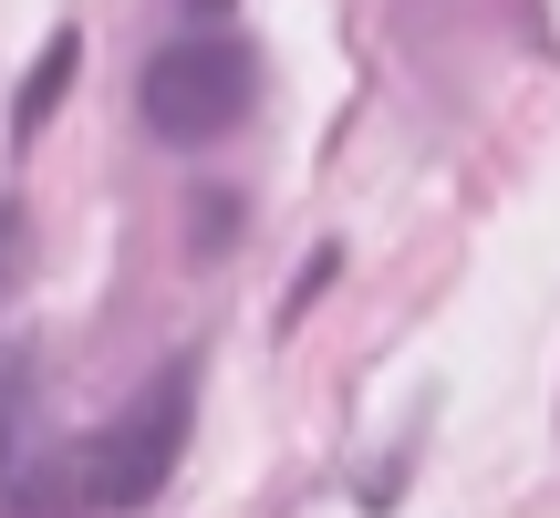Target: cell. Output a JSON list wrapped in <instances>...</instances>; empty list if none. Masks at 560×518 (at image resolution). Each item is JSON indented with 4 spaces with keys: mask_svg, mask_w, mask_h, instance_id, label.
Segmentation results:
<instances>
[{
    "mask_svg": "<svg viewBox=\"0 0 560 518\" xmlns=\"http://www.w3.org/2000/svg\"><path fill=\"white\" fill-rule=\"evenodd\" d=\"M136 104H145V125H156L166 145H219L229 125H249V104H260V52H249L240 32H187V42H166V52L145 62Z\"/></svg>",
    "mask_w": 560,
    "mask_h": 518,
    "instance_id": "obj_1",
    "label": "cell"
},
{
    "mask_svg": "<svg viewBox=\"0 0 560 518\" xmlns=\"http://www.w3.org/2000/svg\"><path fill=\"white\" fill-rule=\"evenodd\" d=\"M187 415H198V363L177 353V363H156V384H145L94 446H83V498L94 508H145L187 457Z\"/></svg>",
    "mask_w": 560,
    "mask_h": 518,
    "instance_id": "obj_2",
    "label": "cell"
},
{
    "mask_svg": "<svg viewBox=\"0 0 560 518\" xmlns=\"http://www.w3.org/2000/svg\"><path fill=\"white\" fill-rule=\"evenodd\" d=\"M62 83H73V32H52L42 42V62H32V83L11 94V136H42L52 125V104H62Z\"/></svg>",
    "mask_w": 560,
    "mask_h": 518,
    "instance_id": "obj_3",
    "label": "cell"
},
{
    "mask_svg": "<svg viewBox=\"0 0 560 518\" xmlns=\"http://www.w3.org/2000/svg\"><path fill=\"white\" fill-rule=\"evenodd\" d=\"M187 11H229V0H187Z\"/></svg>",
    "mask_w": 560,
    "mask_h": 518,
    "instance_id": "obj_4",
    "label": "cell"
}]
</instances>
